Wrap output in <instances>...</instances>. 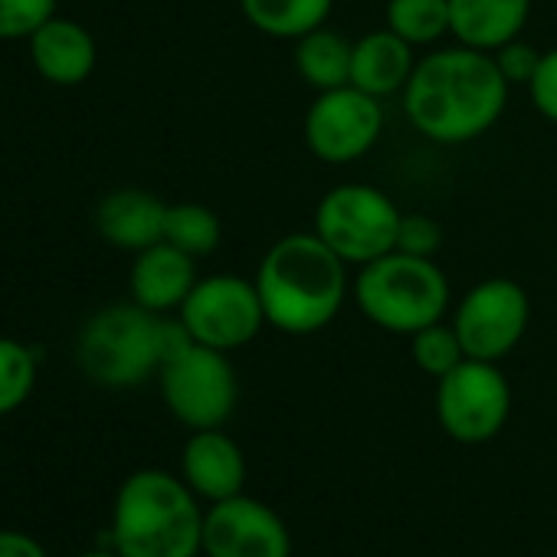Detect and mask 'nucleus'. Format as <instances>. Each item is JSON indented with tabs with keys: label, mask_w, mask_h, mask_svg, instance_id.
<instances>
[{
	"label": "nucleus",
	"mask_w": 557,
	"mask_h": 557,
	"mask_svg": "<svg viewBox=\"0 0 557 557\" xmlns=\"http://www.w3.org/2000/svg\"><path fill=\"white\" fill-rule=\"evenodd\" d=\"M40 361V348L24 345L17 338H0V417H8L27 404V397L37 387Z\"/></svg>",
	"instance_id": "obj_23"
},
{
	"label": "nucleus",
	"mask_w": 557,
	"mask_h": 557,
	"mask_svg": "<svg viewBox=\"0 0 557 557\" xmlns=\"http://www.w3.org/2000/svg\"><path fill=\"white\" fill-rule=\"evenodd\" d=\"M161 319L138 302H119L96 312L76 345L83 374L109 391H128L145 384L164 364Z\"/></svg>",
	"instance_id": "obj_5"
},
{
	"label": "nucleus",
	"mask_w": 557,
	"mask_h": 557,
	"mask_svg": "<svg viewBox=\"0 0 557 557\" xmlns=\"http://www.w3.org/2000/svg\"><path fill=\"white\" fill-rule=\"evenodd\" d=\"M194 286H197L194 256L171 246L168 239L135 252V262L128 272V289H132V302H138L141 309L154 315L177 312Z\"/></svg>",
	"instance_id": "obj_14"
},
{
	"label": "nucleus",
	"mask_w": 557,
	"mask_h": 557,
	"mask_svg": "<svg viewBox=\"0 0 557 557\" xmlns=\"http://www.w3.org/2000/svg\"><path fill=\"white\" fill-rule=\"evenodd\" d=\"M177 319L197 345L226 355L246 348L265 329V312L256 283L233 272L197 278V286L177 309Z\"/></svg>",
	"instance_id": "obj_10"
},
{
	"label": "nucleus",
	"mask_w": 557,
	"mask_h": 557,
	"mask_svg": "<svg viewBox=\"0 0 557 557\" xmlns=\"http://www.w3.org/2000/svg\"><path fill=\"white\" fill-rule=\"evenodd\" d=\"M400 207L391 194L381 187L351 181L332 187L319 207L312 230L348 262V265H368L381 259L384 252L397 249V226H400Z\"/></svg>",
	"instance_id": "obj_6"
},
{
	"label": "nucleus",
	"mask_w": 557,
	"mask_h": 557,
	"mask_svg": "<svg viewBox=\"0 0 557 557\" xmlns=\"http://www.w3.org/2000/svg\"><path fill=\"white\" fill-rule=\"evenodd\" d=\"M207 557H293V534L275 508L259 498L233 495L203 511Z\"/></svg>",
	"instance_id": "obj_12"
},
{
	"label": "nucleus",
	"mask_w": 557,
	"mask_h": 557,
	"mask_svg": "<svg viewBox=\"0 0 557 557\" xmlns=\"http://www.w3.org/2000/svg\"><path fill=\"white\" fill-rule=\"evenodd\" d=\"M351 299L374 329L410 338L449 315L453 286L436 259L391 249L381 259L358 265Z\"/></svg>",
	"instance_id": "obj_4"
},
{
	"label": "nucleus",
	"mask_w": 557,
	"mask_h": 557,
	"mask_svg": "<svg viewBox=\"0 0 557 557\" xmlns=\"http://www.w3.org/2000/svg\"><path fill=\"white\" fill-rule=\"evenodd\" d=\"M433 407L436 423L449 440L482 446L495 440L511 417V384L498 364L466 358L436 381Z\"/></svg>",
	"instance_id": "obj_8"
},
{
	"label": "nucleus",
	"mask_w": 557,
	"mask_h": 557,
	"mask_svg": "<svg viewBox=\"0 0 557 557\" xmlns=\"http://www.w3.org/2000/svg\"><path fill=\"white\" fill-rule=\"evenodd\" d=\"M443 246V226L430 213H404L397 226V249L407 256H423L436 259Z\"/></svg>",
	"instance_id": "obj_26"
},
{
	"label": "nucleus",
	"mask_w": 557,
	"mask_h": 557,
	"mask_svg": "<svg viewBox=\"0 0 557 557\" xmlns=\"http://www.w3.org/2000/svg\"><path fill=\"white\" fill-rule=\"evenodd\" d=\"M252 283L265 325L293 338L325 332L351 296L348 262L315 230L278 236L262 252Z\"/></svg>",
	"instance_id": "obj_2"
},
{
	"label": "nucleus",
	"mask_w": 557,
	"mask_h": 557,
	"mask_svg": "<svg viewBox=\"0 0 557 557\" xmlns=\"http://www.w3.org/2000/svg\"><path fill=\"white\" fill-rule=\"evenodd\" d=\"M181 479L203 502H223L246 485V456L233 436L216 430H190L181 449Z\"/></svg>",
	"instance_id": "obj_13"
},
{
	"label": "nucleus",
	"mask_w": 557,
	"mask_h": 557,
	"mask_svg": "<svg viewBox=\"0 0 557 557\" xmlns=\"http://www.w3.org/2000/svg\"><path fill=\"white\" fill-rule=\"evenodd\" d=\"M0 557H50V554L44 550V544L34 534L0 528Z\"/></svg>",
	"instance_id": "obj_29"
},
{
	"label": "nucleus",
	"mask_w": 557,
	"mask_h": 557,
	"mask_svg": "<svg viewBox=\"0 0 557 557\" xmlns=\"http://www.w3.org/2000/svg\"><path fill=\"white\" fill-rule=\"evenodd\" d=\"M384 27L407 40L413 50H433L440 40L453 37L449 0H387Z\"/></svg>",
	"instance_id": "obj_21"
},
{
	"label": "nucleus",
	"mask_w": 557,
	"mask_h": 557,
	"mask_svg": "<svg viewBox=\"0 0 557 557\" xmlns=\"http://www.w3.org/2000/svg\"><path fill=\"white\" fill-rule=\"evenodd\" d=\"M57 17V0H0V40H30Z\"/></svg>",
	"instance_id": "obj_25"
},
{
	"label": "nucleus",
	"mask_w": 557,
	"mask_h": 557,
	"mask_svg": "<svg viewBox=\"0 0 557 557\" xmlns=\"http://www.w3.org/2000/svg\"><path fill=\"white\" fill-rule=\"evenodd\" d=\"M381 102L384 99H374L358 86L315 92L302 122L306 148L332 168L361 161L384 135Z\"/></svg>",
	"instance_id": "obj_11"
},
{
	"label": "nucleus",
	"mask_w": 557,
	"mask_h": 557,
	"mask_svg": "<svg viewBox=\"0 0 557 557\" xmlns=\"http://www.w3.org/2000/svg\"><path fill=\"white\" fill-rule=\"evenodd\" d=\"M109 537L122 557H197L203 554L200 498L181 475L138 469L115 492Z\"/></svg>",
	"instance_id": "obj_3"
},
{
	"label": "nucleus",
	"mask_w": 557,
	"mask_h": 557,
	"mask_svg": "<svg viewBox=\"0 0 557 557\" xmlns=\"http://www.w3.org/2000/svg\"><path fill=\"white\" fill-rule=\"evenodd\" d=\"M541 53H544V50H537V47H531V44H524V40L518 37V40L498 47L492 57H495V63H498V70H502V76L508 79L511 89H515V86H524V89H528V83H531L534 73H537Z\"/></svg>",
	"instance_id": "obj_27"
},
{
	"label": "nucleus",
	"mask_w": 557,
	"mask_h": 557,
	"mask_svg": "<svg viewBox=\"0 0 557 557\" xmlns=\"http://www.w3.org/2000/svg\"><path fill=\"white\" fill-rule=\"evenodd\" d=\"M79 557H122L115 547H99V550H86V554H79Z\"/></svg>",
	"instance_id": "obj_30"
},
{
	"label": "nucleus",
	"mask_w": 557,
	"mask_h": 557,
	"mask_svg": "<svg viewBox=\"0 0 557 557\" xmlns=\"http://www.w3.org/2000/svg\"><path fill=\"white\" fill-rule=\"evenodd\" d=\"M508 96L511 86L492 53L453 44L417 60L400 106L417 135L456 148L488 135L502 122Z\"/></svg>",
	"instance_id": "obj_1"
},
{
	"label": "nucleus",
	"mask_w": 557,
	"mask_h": 557,
	"mask_svg": "<svg viewBox=\"0 0 557 557\" xmlns=\"http://www.w3.org/2000/svg\"><path fill=\"white\" fill-rule=\"evenodd\" d=\"M171 417L187 430L223 426L239 404V377L226 351L190 342L158 371Z\"/></svg>",
	"instance_id": "obj_7"
},
{
	"label": "nucleus",
	"mask_w": 557,
	"mask_h": 557,
	"mask_svg": "<svg viewBox=\"0 0 557 557\" xmlns=\"http://www.w3.org/2000/svg\"><path fill=\"white\" fill-rule=\"evenodd\" d=\"M453 40L495 53L518 40L531 21V0H449Z\"/></svg>",
	"instance_id": "obj_18"
},
{
	"label": "nucleus",
	"mask_w": 557,
	"mask_h": 557,
	"mask_svg": "<svg viewBox=\"0 0 557 557\" xmlns=\"http://www.w3.org/2000/svg\"><path fill=\"white\" fill-rule=\"evenodd\" d=\"M168 203L141 187H119L96 207V230L115 249L141 252L164 239Z\"/></svg>",
	"instance_id": "obj_15"
},
{
	"label": "nucleus",
	"mask_w": 557,
	"mask_h": 557,
	"mask_svg": "<svg viewBox=\"0 0 557 557\" xmlns=\"http://www.w3.org/2000/svg\"><path fill=\"white\" fill-rule=\"evenodd\" d=\"M528 96H531V106L537 109V115L547 119L550 125H557V47L541 53L537 73L528 83Z\"/></svg>",
	"instance_id": "obj_28"
},
{
	"label": "nucleus",
	"mask_w": 557,
	"mask_h": 557,
	"mask_svg": "<svg viewBox=\"0 0 557 557\" xmlns=\"http://www.w3.org/2000/svg\"><path fill=\"white\" fill-rule=\"evenodd\" d=\"M351 57H355V40L332 30L329 24L299 37L293 50L296 73L312 92L351 86Z\"/></svg>",
	"instance_id": "obj_19"
},
{
	"label": "nucleus",
	"mask_w": 557,
	"mask_h": 557,
	"mask_svg": "<svg viewBox=\"0 0 557 557\" xmlns=\"http://www.w3.org/2000/svg\"><path fill=\"white\" fill-rule=\"evenodd\" d=\"M239 11L262 37L296 44L329 24L335 0H239Z\"/></svg>",
	"instance_id": "obj_20"
},
{
	"label": "nucleus",
	"mask_w": 557,
	"mask_h": 557,
	"mask_svg": "<svg viewBox=\"0 0 557 557\" xmlns=\"http://www.w3.org/2000/svg\"><path fill=\"white\" fill-rule=\"evenodd\" d=\"M27 44H30L34 70L47 83L63 86V89L86 83L96 70V60H99L92 34L83 24L66 21V17L47 21Z\"/></svg>",
	"instance_id": "obj_16"
},
{
	"label": "nucleus",
	"mask_w": 557,
	"mask_h": 557,
	"mask_svg": "<svg viewBox=\"0 0 557 557\" xmlns=\"http://www.w3.org/2000/svg\"><path fill=\"white\" fill-rule=\"evenodd\" d=\"M164 239L177 249H184L187 256L200 259L210 256L220 239H223V226L220 216L207 207V203H168V220H164Z\"/></svg>",
	"instance_id": "obj_22"
},
{
	"label": "nucleus",
	"mask_w": 557,
	"mask_h": 557,
	"mask_svg": "<svg viewBox=\"0 0 557 557\" xmlns=\"http://www.w3.org/2000/svg\"><path fill=\"white\" fill-rule=\"evenodd\" d=\"M466 358L502 364L528 335L531 299L521 283L508 275H492L475 283L449 315Z\"/></svg>",
	"instance_id": "obj_9"
},
{
	"label": "nucleus",
	"mask_w": 557,
	"mask_h": 557,
	"mask_svg": "<svg viewBox=\"0 0 557 557\" xmlns=\"http://www.w3.org/2000/svg\"><path fill=\"white\" fill-rule=\"evenodd\" d=\"M410 358H413L417 371L440 381L443 374H449L453 368H459L466 361V351H462V342H459L453 322L443 319V322L426 325L410 335Z\"/></svg>",
	"instance_id": "obj_24"
},
{
	"label": "nucleus",
	"mask_w": 557,
	"mask_h": 557,
	"mask_svg": "<svg viewBox=\"0 0 557 557\" xmlns=\"http://www.w3.org/2000/svg\"><path fill=\"white\" fill-rule=\"evenodd\" d=\"M420 57H413V47L400 40L394 30L381 27L355 40L351 57V86L364 89L374 99L400 96L413 76Z\"/></svg>",
	"instance_id": "obj_17"
}]
</instances>
